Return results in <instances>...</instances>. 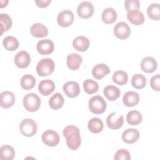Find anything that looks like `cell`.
Here are the masks:
<instances>
[{"instance_id": "cell-30", "label": "cell", "mask_w": 160, "mask_h": 160, "mask_svg": "<svg viewBox=\"0 0 160 160\" xmlns=\"http://www.w3.org/2000/svg\"><path fill=\"white\" fill-rule=\"evenodd\" d=\"M147 14L149 18L158 21L160 19V4L159 3H152L147 8Z\"/></svg>"}, {"instance_id": "cell-35", "label": "cell", "mask_w": 160, "mask_h": 160, "mask_svg": "<svg viewBox=\"0 0 160 160\" xmlns=\"http://www.w3.org/2000/svg\"><path fill=\"white\" fill-rule=\"evenodd\" d=\"M83 88L86 93L92 94L98 91L99 85L98 83L95 81L91 79H88L84 81Z\"/></svg>"}, {"instance_id": "cell-29", "label": "cell", "mask_w": 160, "mask_h": 160, "mask_svg": "<svg viewBox=\"0 0 160 160\" xmlns=\"http://www.w3.org/2000/svg\"><path fill=\"white\" fill-rule=\"evenodd\" d=\"M2 44L4 48L7 50L13 51L18 48L19 41L16 38L11 36H8L4 38L2 41Z\"/></svg>"}, {"instance_id": "cell-28", "label": "cell", "mask_w": 160, "mask_h": 160, "mask_svg": "<svg viewBox=\"0 0 160 160\" xmlns=\"http://www.w3.org/2000/svg\"><path fill=\"white\" fill-rule=\"evenodd\" d=\"M88 127L91 132L99 133L102 131L104 125L101 119L98 118H93L89 121Z\"/></svg>"}, {"instance_id": "cell-14", "label": "cell", "mask_w": 160, "mask_h": 160, "mask_svg": "<svg viewBox=\"0 0 160 160\" xmlns=\"http://www.w3.org/2000/svg\"><path fill=\"white\" fill-rule=\"evenodd\" d=\"M141 68L144 72L152 73L156 70L158 68V63L154 58L148 56L143 58L141 61Z\"/></svg>"}, {"instance_id": "cell-7", "label": "cell", "mask_w": 160, "mask_h": 160, "mask_svg": "<svg viewBox=\"0 0 160 160\" xmlns=\"http://www.w3.org/2000/svg\"><path fill=\"white\" fill-rule=\"evenodd\" d=\"M94 6L89 1L81 2L77 8V13L78 16L83 19H88L92 16L94 13Z\"/></svg>"}, {"instance_id": "cell-24", "label": "cell", "mask_w": 160, "mask_h": 160, "mask_svg": "<svg viewBox=\"0 0 160 160\" xmlns=\"http://www.w3.org/2000/svg\"><path fill=\"white\" fill-rule=\"evenodd\" d=\"M103 93L108 100L112 101L118 99L121 95L119 89L113 85H108L106 86L104 89Z\"/></svg>"}, {"instance_id": "cell-26", "label": "cell", "mask_w": 160, "mask_h": 160, "mask_svg": "<svg viewBox=\"0 0 160 160\" xmlns=\"http://www.w3.org/2000/svg\"><path fill=\"white\" fill-rule=\"evenodd\" d=\"M64 99L61 94L59 92L52 95L49 100V107L52 109H59L61 108L64 104Z\"/></svg>"}, {"instance_id": "cell-6", "label": "cell", "mask_w": 160, "mask_h": 160, "mask_svg": "<svg viewBox=\"0 0 160 160\" xmlns=\"http://www.w3.org/2000/svg\"><path fill=\"white\" fill-rule=\"evenodd\" d=\"M41 139L46 145L50 147L57 146L60 140L58 133L52 129H49L44 131L42 134Z\"/></svg>"}, {"instance_id": "cell-31", "label": "cell", "mask_w": 160, "mask_h": 160, "mask_svg": "<svg viewBox=\"0 0 160 160\" xmlns=\"http://www.w3.org/2000/svg\"><path fill=\"white\" fill-rule=\"evenodd\" d=\"M15 156L14 148L9 145H3L0 149V158L2 159L12 160Z\"/></svg>"}, {"instance_id": "cell-5", "label": "cell", "mask_w": 160, "mask_h": 160, "mask_svg": "<svg viewBox=\"0 0 160 160\" xmlns=\"http://www.w3.org/2000/svg\"><path fill=\"white\" fill-rule=\"evenodd\" d=\"M38 129L36 122L32 119L26 118L23 119L19 124V130L21 134L26 137L34 136Z\"/></svg>"}, {"instance_id": "cell-13", "label": "cell", "mask_w": 160, "mask_h": 160, "mask_svg": "<svg viewBox=\"0 0 160 160\" xmlns=\"http://www.w3.org/2000/svg\"><path fill=\"white\" fill-rule=\"evenodd\" d=\"M62 89L65 94L71 98L77 97L80 92L79 85L75 81H68L66 82L62 87Z\"/></svg>"}, {"instance_id": "cell-20", "label": "cell", "mask_w": 160, "mask_h": 160, "mask_svg": "<svg viewBox=\"0 0 160 160\" xmlns=\"http://www.w3.org/2000/svg\"><path fill=\"white\" fill-rule=\"evenodd\" d=\"M122 101L124 104L127 107L134 106L139 101V95L134 91H128L124 94Z\"/></svg>"}, {"instance_id": "cell-39", "label": "cell", "mask_w": 160, "mask_h": 160, "mask_svg": "<svg viewBox=\"0 0 160 160\" xmlns=\"http://www.w3.org/2000/svg\"><path fill=\"white\" fill-rule=\"evenodd\" d=\"M150 86L153 90L156 91H160V78L159 74L151 78L150 80Z\"/></svg>"}, {"instance_id": "cell-25", "label": "cell", "mask_w": 160, "mask_h": 160, "mask_svg": "<svg viewBox=\"0 0 160 160\" xmlns=\"http://www.w3.org/2000/svg\"><path fill=\"white\" fill-rule=\"evenodd\" d=\"M101 19L105 24H112L117 19V12L114 8H107L103 10L101 15Z\"/></svg>"}, {"instance_id": "cell-8", "label": "cell", "mask_w": 160, "mask_h": 160, "mask_svg": "<svg viewBox=\"0 0 160 160\" xmlns=\"http://www.w3.org/2000/svg\"><path fill=\"white\" fill-rule=\"evenodd\" d=\"M114 34L118 39H125L131 34L130 27L125 22H119L114 27Z\"/></svg>"}, {"instance_id": "cell-37", "label": "cell", "mask_w": 160, "mask_h": 160, "mask_svg": "<svg viewBox=\"0 0 160 160\" xmlns=\"http://www.w3.org/2000/svg\"><path fill=\"white\" fill-rule=\"evenodd\" d=\"M114 158L116 160H120V159L130 160L131 159V154L127 149H121L116 151Z\"/></svg>"}, {"instance_id": "cell-32", "label": "cell", "mask_w": 160, "mask_h": 160, "mask_svg": "<svg viewBox=\"0 0 160 160\" xmlns=\"http://www.w3.org/2000/svg\"><path fill=\"white\" fill-rule=\"evenodd\" d=\"M36 84L35 78L31 74H25L21 79V86L25 90H29L33 88Z\"/></svg>"}, {"instance_id": "cell-9", "label": "cell", "mask_w": 160, "mask_h": 160, "mask_svg": "<svg viewBox=\"0 0 160 160\" xmlns=\"http://www.w3.org/2000/svg\"><path fill=\"white\" fill-rule=\"evenodd\" d=\"M57 21L60 26L68 27L74 21V14L69 9L63 10L58 14Z\"/></svg>"}, {"instance_id": "cell-22", "label": "cell", "mask_w": 160, "mask_h": 160, "mask_svg": "<svg viewBox=\"0 0 160 160\" xmlns=\"http://www.w3.org/2000/svg\"><path fill=\"white\" fill-rule=\"evenodd\" d=\"M31 35L36 38H43L48 34V29L47 27L40 22L32 24L30 28Z\"/></svg>"}, {"instance_id": "cell-15", "label": "cell", "mask_w": 160, "mask_h": 160, "mask_svg": "<svg viewBox=\"0 0 160 160\" xmlns=\"http://www.w3.org/2000/svg\"><path fill=\"white\" fill-rule=\"evenodd\" d=\"M127 18L132 24L138 26L144 23V16L143 13L139 9H132L128 12Z\"/></svg>"}, {"instance_id": "cell-19", "label": "cell", "mask_w": 160, "mask_h": 160, "mask_svg": "<svg viewBox=\"0 0 160 160\" xmlns=\"http://www.w3.org/2000/svg\"><path fill=\"white\" fill-rule=\"evenodd\" d=\"M55 89V84L54 82L50 79H44L41 81L38 85V90L39 92L44 96L51 94Z\"/></svg>"}, {"instance_id": "cell-3", "label": "cell", "mask_w": 160, "mask_h": 160, "mask_svg": "<svg viewBox=\"0 0 160 160\" xmlns=\"http://www.w3.org/2000/svg\"><path fill=\"white\" fill-rule=\"evenodd\" d=\"M89 108L91 112L96 114L103 113L107 107L105 100L99 95L92 97L89 101Z\"/></svg>"}, {"instance_id": "cell-36", "label": "cell", "mask_w": 160, "mask_h": 160, "mask_svg": "<svg viewBox=\"0 0 160 160\" xmlns=\"http://www.w3.org/2000/svg\"><path fill=\"white\" fill-rule=\"evenodd\" d=\"M0 22H1V35L4 31H8L12 26V20L11 17L4 13L0 14Z\"/></svg>"}, {"instance_id": "cell-23", "label": "cell", "mask_w": 160, "mask_h": 160, "mask_svg": "<svg viewBox=\"0 0 160 160\" xmlns=\"http://www.w3.org/2000/svg\"><path fill=\"white\" fill-rule=\"evenodd\" d=\"M72 46L76 50L81 52H84L89 48V41L86 37L79 36L73 40Z\"/></svg>"}, {"instance_id": "cell-38", "label": "cell", "mask_w": 160, "mask_h": 160, "mask_svg": "<svg viewBox=\"0 0 160 160\" xmlns=\"http://www.w3.org/2000/svg\"><path fill=\"white\" fill-rule=\"evenodd\" d=\"M124 6L128 12L132 9H138L140 7V2L139 0H126Z\"/></svg>"}, {"instance_id": "cell-1", "label": "cell", "mask_w": 160, "mask_h": 160, "mask_svg": "<svg viewBox=\"0 0 160 160\" xmlns=\"http://www.w3.org/2000/svg\"><path fill=\"white\" fill-rule=\"evenodd\" d=\"M63 136L66 139V144L71 150L78 149L81 144L79 129L75 126L69 125L62 131Z\"/></svg>"}, {"instance_id": "cell-40", "label": "cell", "mask_w": 160, "mask_h": 160, "mask_svg": "<svg viewBox=\"0 0 160 160\" xmlns=\"http://www.w3.org/2000/svg\"><path fill=\"white\" fill-rule=\"evenodd\" d=\"M36 5L39 8H46L51 2V0H35L34 1Z\"/></svg>"}, {"instance_id": "cell-17", "label": "cell", "mask_w": 160, "mask_h": 160, "mask_svg": "<svg viewBox=\"0 0 160 160\" xmlns=\"http://www.w3.org/2000/svg\"><path fill=\"white\" fill-rule=\"evenodd\" d=\"M139 137V131L134 128H128L122 134V140L128 144H132L138 141Z\"/></svg>"}, {"instance_id": "cell-4", "label": "cell", "mask_w": 160, "mask_h": 160, "mask_svg": "<svg viewBox=\"0 0 160 160\" xmlns=\"http://www.w3.org/2000/svg\"><path fill=\"white\" fill-rule=\"evenodd\" d=\"M23 105L28 111L35 112L40 107L41 99L35 93H28L23 98Z\"/></svg>"}, {"instance_id": "cell-18", "label": "cell", "mask_w": 160, "mask_h": 160, "mask_svg": "<svg viewBox=\"0 0 160 160\" xmlns=\"http://www.w3.org/2000/svg\"><path fill=\"white\" fill-rule=\"evenodd\" d=\"M109 72V68L106 64L103 63H100L95 65L92 69V76L97 79H102Z\"/></svg>"}, {"instance_id": "cell-12", "label": "cell", "mask_w": 160, "mask_h": 160, "mask_svg": "<svg viewBox=\"0 0 160 160\" xmlns=\"http://www.w3.org/2000/svg\"><path fill=\"white\" fill-rule=\"evenodd\" d=\"M31 57L29 54L25 51L18 52L14 57V62L17 67L23 69L26 68L30 64Z\"/></svg>"}, {"instance_id": "cell-11", "label": "cell", "mask_w": 160, "mask_h": 160, "mask_svg": "<svg viewBox=\"0 0 160 160\" xmlns=\"http://www.w3.org/2000/svg\"><path fill=\"white\" fill-rule=\"evenodd\" d=\"M36 49L38 52L42 55H47L52 53L54 49V44L53 42L49 39H42L37 43Z\"/></svg>"}, {"instance_id": "cell-27", "label": "cell", "mask_w": 160, "mask_h": 160, "mask_svg": "<svg viewBox=\"0 0 160 160\" xmlns=\"http://www.w3.org/2000/svg\"><path fill=\"white\" fill-rule=\"evenodd\" d=\"M142 115L137 110H132L128 112L126 115V121L128 123L132 126H136L142 121Z\"/></svg>"}, {"instance_id": "cell-10", "label": "cell", "mask_w": 160, "mask_h": 160, "mask_svg": "<svg viewBox=\"0 0 160 160\" xmlns=\"http://www.w3.org/2000/svg\"><path fill=\"white\" fill-rule=\"evenodd\" d=\"M124 122L122 115L118 114L117 112L111 113L106 118V124L111 129H118L122 127Z\"/></svg>"}, {"instance_id": "cell-16", "label": "cell", "mask_w": 160, "mask_h": 160, "mask_svg": "<svg viewBox=\"0 0 160 160\" xmlns=\"http://www.w3.org/2000/svg\"><path fill=\"white\" fill-rule=\"evenodd\" d=\"M15 102V96L8 91H3L0 94V104L3 108H9L12 106Z\"/></svg>"}, {"instance_id": "cell-21", "label": "cell", "mask_w": 160, "mask_h": 160, "mask_svg": "<svg viewBox=\"0 0 160 160\" xmlns=\"http://www.w3.org/2000/svg\"><path fill=\"white\" fill-rule=\"evenodd\" d=\"M82 59L77 53H71L67 56L66 64L68 68L71 70H77L80 67Z\"/></svg>"}, {"instance_id": "cell-2", "label": "cell", "mask_w": 160, "mask_h": 160, "mask_svg": "<svg viewBox=\"0 0 160 160\" xmlns=\"http://www.w3.org/2000/svg\"><path fill=\"white\" fill-rule=\"evenodd\" d=\"M55 65L50 58H44L40 60L36 66V72L40 76H48L52 73Z\"/></svg>"}, {"instance_id": "cell-33", "label": "cell", "mask_w": 160, "mask_h": 160, "mask_svg": "<svg viewBox=\"0 0 160 160\" xmlns=\"http://www.w3.org/2000/svg\"><path fill=\"white\" fill-rule=\"evenodd\" d=\"M131 84L136 89H142L146 85V79L141 74H136L131 78Z\"/></svg>"}, {"instance_id": "cell-34", "label": "cell", "mask_w": 160, "mask_h": 160, "mask_svg": "<svg viewBox=\"0 0 160 160\" xmlns=\"http://www.w3.org/2000/svg\"><path fill=\"white\" fill-rule=\"evenodd\" d=\"M112 81L117 84L124 85L128 82V75L126 72L118 70L114 72L112 76Z\"/></svg>"}]
</instances>
